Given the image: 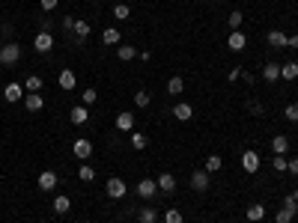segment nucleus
I'll return each mask as SVG.
<instances>
[{"label":"nucleus","mask_w":298,"mask_h":223,"mask_svg":"<svg viewBox=\"0 0 298 223\" xmlns=\"http://www.w3.org/2000/svg\"><path fill=\"white\" fill-rule=\"evenodd\" d=\"M18 60H21V45H18V42L0 45V63H3V66H15Z\"/></svg>","instance_id":"1"},{"label":"nucleus","mask_w":298,"mask_h":223,"mask_svg":"<svg viewBox=\"0 0 298 223\" xmlns=\"http://www.w3.org/2000/svg\"><path fill=\"white\" fill-rule=\"evenodd\" d=\"M104 191H107V197H110V200H123V197H125V181H123L120 176H114V178H107Z\"/></svg>","instance_id":"2"},{"label":"nucleus","mask_w":298,"mask_h":223,"mask_svg":"<svg viewBox=\"0 0 298 223\" xmlns=\"http://www.w3.org/2000/svg\"><path fill=\"white\" fill-rule=\"evenodd\" d=\"M134 191H137V197H143V200H152V197L158 194V181H152V178H140Z\"/></svg>","instance_id":"3"},{"label":"nucleus","mask_w":298,"mask_h":223,"mask_svg":"<svg viewBox=\"0 0 298 223\" xmlns=\"http://www.w3.org/2000/svg\"><path fill=\"white\" fill-rule=\"evenodd\" d=\"M72 152H74V158H81V161H87L90 155H93V143L87 140V137H78L72 143Z\"/></svg>","instance_id":"4"},{"label":"nucleus","mask_w":298,"mask_h":223,"mask_svg":"<svg viewBox=\"0 0 298 223\" xmlns=\"http://www.w3.org/2000/svg\"><path fill=\"white\" fill-rule=\"evenodd\" d=\"M33 48L39 51V54H48V51L54 48V36L45 33V30H39V33H36V39H33Z\"/></svg>","instance_id":"5"},{"label":"nucleus","mask_w":298,"mask_h":223,"mask_svg":"<svg viewBox=\"0 0 298 223\" xmlns=\"http://www.w3.org/2000/svg\"><path fill=\"white\" fill-rule=\"evenodd\" d=\"M90 33H93V24H90V21L74 18V30H72L74 39H78V42H87V39H90Z\"/></svg>","instance_id":"6"},{"label":"nucleus","mask_w":298,"mask_h":223,"mask_svg":"<svg viewBox=\"0 0 298 223\" xmlns=\"http://www.w3.org/2000/svg\"><path fill=\"white\" fill-rule=\"evenodd\" d=\"M3 98H6L9 104L21 101V98H24V84H15V81H12V84H6V87H3Z\"/></svg>","instance_id":"7"},{"label":"nucleus","mask_w":298,"mask_h":223,"mask_svg":"<svg viewBox=\"0 0 298 223\" xmlns=\"http://www.w3.org/2000/svg\"><path fill=\"white\" fill-rule=\"evenodd\" d=\"M242 167H245V173H256V170H259V155L253 152V149H245V155H242Z\"/></svg>","instance_id":"8"},{"label":"nucleus","mask_w":298,"mask_h":223,"mask_svg":"<svg viewBox=\"0 0 298 223\" xmlns=\"http://www.w3.org/2000/svg\"><path fill=\"white\" fill-rule=\"evenodd\" d=\"M245 45H248V36H245L242 30H233L230 39H227V48H230V51H245Z\"/></svg>","instance_id":"9"},{"label":"nucleus","mask_w":298,"mask_h":223,"mask_svg":"<svg viewBox=\"0 0 298 223\" xmlns=\"http://www.w3.org/2000/svg\"><path fill=\"white\" fill-rule=\"evenodd\" d=\"M209 184H212V181H209V173H206V170H197V173L191 176V188H194V191L203 194V191H209Z\"/></svg>","instance_id":"10"},{"label":"nucleus","mask_w":298,"mask_h":223,"mask_svg":"<svg viewBox=\"0 0 298 223\" xmlns=\"http://www.w3.org/2000/svg\"><path fill=\"white\" fill-rule=\"evenodd\" d=\"M57 84H60V89H74V87H78V78H74V71H72V68H63Z\"/></svg>","instance_id":"11"},{"label":"nucleus","mask_w":298,"mask_h":223,"mask_svg":"<svg viewBox=\"0 0 298 223\" xmlns=\"http://www.w3.org/2000/svg\"><path fill=\"white\" fill-rule=\"evenodd\" d=\"M191 116H194V107H191V104H185V101H182V104H176V107H173V119L188 122Z\"/></svg>","instance_id":"12"},{"label":"nucleus","mask_w":298,"mask_h":223,"mask_svg":"<svg viewBox=\"0 0 298 223\" xmlns=\"http://www.w3.org/2000/svg\"><path fill=\"white\" fill-rule=\"evenodd\" d=\"M57 188V173L54 170H45L39 176V191H54Z\"/></svg>","instance_id":"13"},{"label":"nucleus","mask_w":298,"mask_h":223,"mask_svg":"<svg viewBox=\"0 0 298 223\" xmlns=\"http://www.w3.org/2000/svg\"><path fill=\"white\" fill-rule=\"evenodd\" d=\"M24 104H27V110H30V113H36V110H42V107H45V98H42L39 92H27Z\"/></svg>","instance_id":"14"},{"label":"nucleus","mask_w":298,"mask_h":223,"mask_svg":"<svg viewBox=\"0 0 298 223\" xmlns=\"http://www.w3.org/2000/svg\"><path fill=\"white\" fill-rule=\"evenodd\" d=\"M69 119H72V125H87V119H90V110H87V107H72Z\"/></svg>","instance_id":"15"},{"label":"nucleus","mask_w":298,"mask_h":223,"mask_svg":"<svg viewBox=\"0 0 298 223\" xmlns=\"http://www.w3.org/2000/svg\"><path fill=\"white\" fill-rule=\"evenodd\" d=\"M155 181H158V191H164V194H173V191H176V178H173L170 173H161Z\"/></svg>","instance_id":"16"},{"label":"nucleus","mask_w":298,"mask_h":223,"mask_svg":"<svg viewBox=\"0 0 298 223\" xmlns=\"http://www.w3.org/2000/svg\"><path fill=\"white\" fill-rule=\"evenodd\" d=\"M263 78H266L269 84L280 81V66H277V63H266V66H263Z\"/></svg>","instance_id":"17"},{"label":"nucleus","mask_w":298,"mask_h":223,"mask_svg":"<svg viewBox=\"0 0 298 223\" xmlns=\"http://www.w3.org/2000/svg\"><path fill=\"white\" fill-rule=\"evenodd\" d=\"M280 78H283V81H295V78H298V63H295V60H289V63L280 66Z\"/></svg>","instance_id":"18"},{"label":"nucleus","mask_w":298,"mask_h":223,"mask_svg":"<svg viewBox=\"0 0 298 223\" xmlns=\"http://www.w3.org/2000/svg\"><path fill=\"white\" fill-rule=\"evenodd\" d=\"M245 217L250 220V223H259V220H263L266 217V205H259V202H253L248 211H245Z\"/></svg>","instance_id":"19"},{"label":"nucleus","mask_w":298,"mask_h":223,"mask_svg":"<svg viewBox=\"0 0 298 223\" xmlns=\"http://www.w3.org/2000/svg\"><path fill=\"white\" fill-rule=\"evenodd\" d=\"M101 42H104V45H120V42H123V36H120L117 27H107V30L101 33Z\"/></svg>","instance_id":"20"},{"label":"nucleus","mask_w":298,"mask_h":223,"mask_svg":"<svg viewBox=\"0 0 298 223\" xmlns=\"http://www.w3.org/2000/svg\"><path fill=\"white\" fill-rule=\"evenodd\" d=\"M286 42H289L286 33H280V30H272V33H269V45H272V48H286Z\"/></svg>","instance_id":"21"},{"label":"nucleus","mask_w":298,"mask_h":223,"mask_svg":"<svg viewBox=\"0 0 298 223\" xmlns=\"http://www.w3.org/2000/svg\"><path fill=\"white\" fill-rule=\"evenodd\" d=\"M117 57H120L123 63H131V60L137 57V48H134V45H120V48H117Z\"/></svg>","instance_id":"22"},{"label":"nucleus","mask_w":298,"mask_h":223,"mask_svg":"<svg viewBox=\"0 0 298 223\" xmlns=\"http://www.w3.org/2000/svg\"><path fill=\"white\" fill-rule=\"evenodd\" d=\"M117 128L120 131H131L134 128V113H117Z\"/></svg>","instance_id":"23"},{"label":"nucleus","mask_w":298,"mask_h":223,"mask_svg":"<svg viewBox=\"0 0 298 223\" xmlns=\"http://www.w3.org/2000/svg\"><path fill=\"white\" fill-rule=\"evenodd\" d=\"M155 220H158L155 208H137V223H155Z\"/></svg>","instance_id":"24"},{"label":"nucleus","mask_w":298,"mask_h":223,"mask_svg":"<svg viewBox=\"0 0 298 223\" xmlns=\"http://www.w3.org/2000/svg\"><path fill=\"white\" fill-rule=\"evenodd\" d=\"M24 89H27V92H39V89H42V78H39V74H27Z\"/></svg>","instance_id":"25"},{"label":"nucleus","mask_w":298,"mask_h":223,"mask_svg":"<svg viewBox=\"0 0 298 223\" xmlns=\"http://www.w3.org/2000/svg\"><path fill=\"white\" fill-rule=\"evenodd\" d=\"M182 89H185V81L179 78V74H173V78L167 81V92H170V95H179Z\"/></svg>","instance_id":"26"},{"label":"nucleus","mask_w":298,"mask_h":223,"mask_svg":"<svg viewBox=\"0 0 298 223\" xmlns=\"http://www.w3.org/2000/svg\"><path fill=\"white\" fill-rule=\"evenodd\" d=\"M227 24H230V30H242V24H245V15H242L239 9H233V12L227 15Z\"/></svg>","instance_id":"27"},{"label":"nucleus","mask_w":298,"mask_h":223,"mask_svg":"<svg viewBox=\"0 0 298 223\" xmlns=\"http://www.w3.org/2000/svg\"><path fill=\"white\" fill-rule=\"evenodd\" d=\"M272 149H274L277 155H286V149H289V140H286L283 134H277V137L272 140Z\"/></svg>","instance_id":"28"},{"label":"nucleus","mask_w":298,"mask_h":223,"mask_svg":"<svg viewBox=\"0 0 298 223\" xmlns=\"http://www.w3.org/2000/svg\"><path fill=\"white\" fill-rule=\"evenodd\" d=\"M131 146H134V149H146V146H149V137H146L143 131H131Z\"/></svg>","instance_id":"29"},{"label":"nucleus","mask_w":298,"mask_h":223,"mask_svg":"<svg viewBox=\"0 0 298 223\" xmlns=\"http://www.w3.org/2000/svg\"><path fill=\"white\" fill-rule=\"evenodd\" d=\"M295 214H298V208H286V205H283V208L277 211V217H274V220H277V223H292V217H295Z\"/></svg>","instance_id":"30"},{"label":"nucleus","mask_w":298,"mask_h":223,"mask_svg":"<svg viewBox=\"0 0 298 223\" xmlns=\"http://www.w3.org/2000/svg\"><path fill=\"white\" fill-rule=\"evenodd\" d=\"M245 110H248L250 116H263V104H259L256 98H248V101H245Z\"/></svg>","instance_id":"31"},{"label":"nucleus","mask_w":298,"mask_h":223,"mask_svg":"<svg viewBox=\"0 0 298 223\" xmlns=\"http://www.w3.org/2000/svg\"><path fill=\"white\" fill-rule=\"evenodd\" d=\"M221 164H224V161H221V155H209L203 170H206V173H218V170H221Z\"/></svg>","instance_id":"32"},{"label":"nucleus","mask_w":298,"mask_h":223,"mask_svg":"<svg viewBox=\"0 0 298 223\" xmlns=\"http://www.w3.org/2000/svg\"><path fill=\"white\" fill-rule=\"evenodd\" d=\"M69 208H72V200H69V197H57V200H54V211H57V214H66Z\"/></svg>","instance_id":"33"},{"label":"nucleus","mask_w":298,"mask_h":223,"mask_svg":"<svg viewBox=\"0 0 298 223\" xmlns=\"http://www.w3.org/2000/svg\"><path fill=\"white\" fill-rule=\"evenodd\" d=\"M149 101H152V95H149L146 89H137V92H134V104H137V107H149Z\"/></svg>","instance_id":"34"},{"label":"nucleus","mask_w":298,"mask_h":223,"mask_svg":"<svg viewBox=\"0 0 298 223\" xmlns=\"http://www.w3.org/2000/svg\"><path fill=\"white\" fill-rule=\"evenodd\" d=\"M78 176H81V181H93L96 178V170L90 164H84V167H78Z\"/></svg>","instance_id":"35"},{"label":"nucleus","mask_w":298,"mask_h":223,"mask_svg":"<svg viewBox=\"0 0 298 223\" xmlns=\"http://www.w3.org/2000/svg\"><path fill=\"white\" fill-rule=\"evenodd\" d=\"M128 15H131V9H128L125 3H117V6H114V18H120V21H125Z\"/></svg>","instance_id":"36"},{"label":"nucleus","mask_w":298,"mask_h":223,"mask_svg":"<svg viewBox=\"0 0 298 223\" xmlns=\"http://www.w3.org/2000/svg\"><path fill=\"white\" fill-rule=\"evenodd\" d=\"M164 223H182V211H179V208H167Z\"/></svg>","instance_id":"37"},{"label":"nucleus","mask_w":298,"mask_h":223,"mask_svg":"<svg viewBox=\"0 0 298 223\" xmlns=\"http://www.w3.org/2000/svg\"><path fill=\"white\" fill-rule=\"evenodd\" d=\"M272 164H274V170H277V173H286V167H289V161H286L283 155H277V158H274Z\"/></svg>","instance_id":"38"},{"label":"nucleus","mask_w":298,"mask_h":223,"mask_svg":"<svg viewBox=\"0 0 298 223\" xmlns=\"http://www.w3.org/2000/svg\"><path fill=\"white\" fill-rule=\"evenodd\" d=\"M283 205H286V208H295V205H298V191L286 194V197H283Z\"/></svg>","instance_id":"39"},{"label":"nucleus","mask_w":298,"mask_h":223,"mask_svg":"<svg viewBox=\"0 0 298 223\" xmlns=\"http://www.w3.org/2000/svg\"><path fill=\"white\" fill-rule=\"evenodd\" d=\"M283 116H286L289 122H298V107H295V104H289V107L283 110Z\"/></svg>","instance_id":"40"},{"label":"nucleus","mask_w":298,"mask_h":223,"mask_svg":"<svg viewBox=\"0 0 298 223\" xmlns=\"http://www.w3.org/2000/svg\"><path fill=\"white\" fill-rule=\"evenodd\" d=\"M39 3H42V9H45V12H54L60 0H39Z\"/></svg>","instance_id":"41"},{"label":"nucleus","mask_w":298,"mask_h":223,"mask_svg":"<svg viewBox=\"0 0 298 223\" xmlns=\"http://www.w3.org/2000/svg\"><path fill=\"white\" fill-rule=\"evenodd\" d=\"M63 30H66V33L74 30V15H66V18H63Z\"/></svg>","instance_id":"42"},{"label":"nucleus","mask_w":298,"mask_h":223,"mask_svg":"<svg viewBox=\"0 0 298 223\" xmlns=\"http://www.w3.org/2000/svg\"><path fill=\"white\" fill-rule=\"evenodd\" d=\"M96 98H99V92H96V89H84V104H93Z\"/></svg>","instance_id":"43"},{"label":"nucleus","mask_w":298,"mask_h":223,"mask_svg":"<svg viewBox=\"0 0 298 223\" xmlns=\"http://www.w3.org/2000/svg\"><path fill=\"white\" fill-rule=\"evenodd\" d=\"M286 170H289V173H292V176H298V158H292V161H289V167H286Z\"/></svg>","instance_id":"44"},{"label":"nucleus","mask_w":298,"mask_h":223,"mask_svg":"<svg viewBox=\"0 0 298 223\" xmlns=\"http://www.w3.org/2000/svg\"><path fill=\"white\" fill-rule=\"evenodd\" d=\"M242 78V68H230V81H239Z\"/></svg>","instance_id":"45"},{"label":"nucleus","mask_w":298,"mask_h":223,"mask_svg":"<svg viewBox=\"0 0 298 223\" xmlns=\"http://www.w3.org/2000/svg\"><path fill=\"white\" fill-rule=\"evenodd\" d=\"M286 45H289V48H298V33H295V36H289V42H286Z\"/></svg>","instance_id":"46"},{"label":"nucleus","mask_w":298,"mask_h":223,"mask_svg":"<svg viewBox=\"0 0 298 223\" xmlns=\"http://www.w3.org/2000/svg\"><path fill=\"white\" fill-rule=\"evenodd\" d=\"M96 3H101V0H96Z\"/></svg>","instance_id":"47"},{"label":"nucleus","mask_w":298,"mask_h":223,"mask_svg":"<svg viewBox=\"0 0 298 223\" xmlns=\"http://www.w3.org/2000/svg\"><path fill=\"white\" fill-rule=\"evenodd\" d=\"M295 107H298V101H295Z\"/></svg>","instance_id":"48"}]
</instances>
